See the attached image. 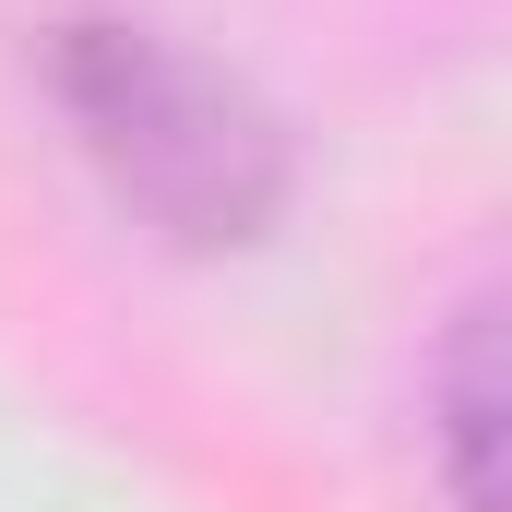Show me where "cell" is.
<instances>
[{
    "label": "cell",
    "instance_id": "cell-1",
    "mask_svg": "<svg viewBox=\"0 0 512 512\" xmlns=\"http://www.w3.org/2000/svg\"><path fill=\"white\" fill-rule=\"evenodd\" d=\"M36 84L72 131V155L96 167V191L120 203L143 239L191 262L262 251L298 203V143L274 120L251 72H227L215 48H191L179 24L143 12H60L36 48Z\"/></svg>",
    "mask_w": 512,
    "mask_h": 512
},
{
    "label": "cell",
    "instance_id": "cell-2",
    "mask_svg": "<svg viewBox=\"0 0 512 512\" xmlns=\"http://www.w3.org/2000/svg\"><path fill=\"white\" fill-rule=\"evenodd\" d=\"M429 441H441L453 512H501V310L489 298H465L429 358Z\"/></svg>",
    "mask_w": 512,
    "mask_h": 512
}]
</instances>
